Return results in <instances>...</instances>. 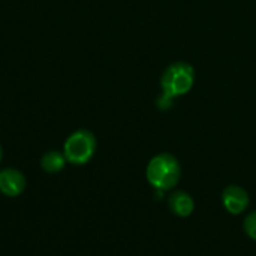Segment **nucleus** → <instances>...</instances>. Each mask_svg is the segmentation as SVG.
<instances>
[{
  "mask_svg": "<svg viewBox=\"0 0 256 256\" xmlns=\"http://www.w3.org/2000/svg\"><path fill=\"white\" fill-rule=\"evenodd\" d=\"M26 177L21 171L15 168L0 170V192L4 196L15 198L20 196L26 189Z\"/></svg>",
  "mask_w": 256,
  "mask_h": 256,
  "instance_id": "obj_4",
  "label": "nucleus"
},
{
  "mask_svg": "<svg viewBox=\"0 0 256 256\" xmlns=\"http://www.w3.org/2000/svg\"><path fill=\"white\" fill-rule=\"evenodd\" d=\"M0 160H2V147H0Z\"/></svg>",
  "mask_w": 256,
  "mask_h": 256,
  "instance_id": "obj_9",
  "label": "nucleus"
},
{
  "mask_svg": "<svg viewBox=\"0 0 256 256\" xmlns=\"http://www.w3.org/2000/svg\"><path fill=\"white\" fill-rule=\"evenodd\" d=\"M195 84V68L188 62L170 64L160 76V94L156 100L158 108L170 110L176 99L188 94Z\"/></svg>",
  "mask_w": 256,
  "mask_h": 256,
  "instance_id": "obj_1",
  "label": "nucleus"
},
{
  "mask_svg": "<svg viewBox=\"0 0 256 256\" xmlns=\"http://www.w3.org/2000/svg\"><path fill=\"white\" fill-rule=\"evenodd\" d=\"M146 176L154 189L164 192L172 189L178 183L182 168L176 156L170 153H160L148 162Z\"/></svg>",
  "mask_w": 256,
  "mask_h": 256,
  "instance_id": "obj_2",
  "label": "nucleus"
},
{
  "mask_svg": "<svg viewBox=\"0 0 256 256\" xmlns=\"http://www.w3.org/2000/svg\"><path fill=\"white\" fill-rule=\"evenodd\" d=\"M168 204H170V208L172 210V213H176L180 218L190 216L194 213V208H195V202H194L192 196L183 190L172 192L170 200H168Z\"/></svg>",
  "mask_w": 256,
  "mask_h": 256,
  "instance_id": "obj_6",
  "label": "nucleus"
},
{
  "mask_svg": "<svg viewBox=\"0 0 256 256\" xmlns=\"http://www.w3.org/2000/svg\"><path fill=\"white\" fill-rule=\"evenodd\" d=\"M96 136L87 129H78L70 134L63 144V154L72 165H86L96 153Z\"/></svg>",
  "mask_w": 256,
  "mask_h": 256,
  "instance_id": "obj_3",
  "label": "nucleus"
},
{
  "mask_svg": "<svg viewBox=\"0 0 256 256\" xmlns=\"http://www.w3.org/2000/svg\"><path fill=\"white\" fill-rule=\"evenodd\" d=\"M66 164H68V160H66L63 152H57V150H50L40 158V168L48 174L60 172Z\"/></svg>",
  "mask_w": 256,
  "mask_h": 256,
  "instance_id": "obj_7",
  "label": "nucleus"
},
{
  "mask_svg": "<svg viewBox=\"0 0 256 256\" xmlns=\"http://www.w3.org/2000/svg\"><path fill=\"white\" fill-rule=\"evenodd\" d=\"M222 201H224L225 208L231 214H240L249 206V195L243 188H240L237 184H231V186L225 188V190L222 194Z\"/></svg>",
  "mask_w": 256,
  "mask_h": 256,
  "instance_id": "obj_5",
  "label": "nucleus"
},
{
  "mask_svg": "<svg viewBox=\"0 0 256 256\" xmlns=\"http://www.w3.org/2000/svg\"><path fill=\"white\" fill-rule=\"evenodd\" d=\"M243 228H244V232L252 240H256V212H252L250 214L246 216L244 224H243Z\"/></svg>",
  "mask_w": 256,
  "mask_h": 256,
  "instance_id": "obj_8",
  "label": "nucleus"
}]
</instances>
